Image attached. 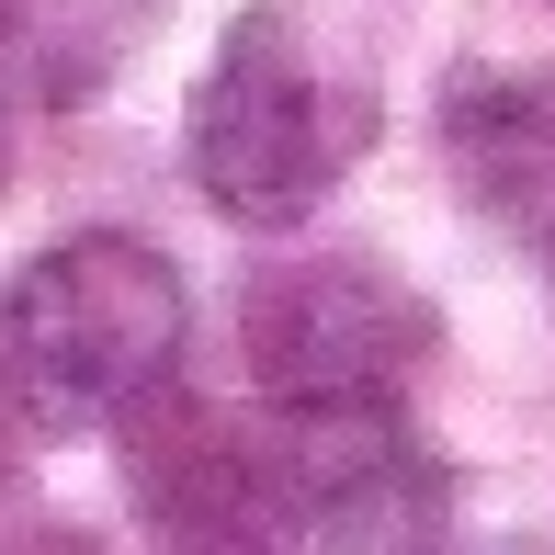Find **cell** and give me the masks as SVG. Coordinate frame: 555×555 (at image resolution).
Returning <instances> with one entry per match:
<instances>
[{
    "label": "cell",
    "mask_w": 555,
    "mask_h": 555,
    "mask_svg": "<svg viewBox=\"0 0 555 555\" xmlns=\"http://www.w3.org/2000/svg\"><path fill=\"white\" fill-rule=\"evenodd\" d=\"M374 114H386V91H374L363 46L330 12H307V0H238V23L216 35L205 91H193L182 159H193L216 216L295 227V216L330 205V182L374 147Z\"/></svg>",
    "instance_id": "cell-1"
},
{
    "label": "cell",
    "mask_w": 555,
    "mask_h": 555,
    "mask_svg": "<svg viewBox=\"0 0 555 555\" xmlns=\"http://www.w3.org/2000/svg\"><path fill=\"white\" fill-rule=\"evenodd\" d=\"M272 499L330 555H420L453 521V476L397 420V397H318L272 420Z\"/></svg>",
    "instance_id": "cell-3"
},
{
    "label": "cell",
    "mask_w": 555,
    "mask_h": 555,
    "mask_svg": "<svg viewBox=\"0 0 555 555\" xmlns=\"http://www.w3.org/2000/svg\"><path fill=\"white\" fill-rule=\"evenodd\" d=\"M420 351H431V307L386 261H284L249 284V363L284 409L397 397V374Z\"/></svg>",
    "instance_id": "cell-4"
},
{
    "label": "cell",
    "mask_w": 555,
    "mask_h": 555,
    "mask_svg": "<svg viewBox=\"0 0 555 555\" xmlns=\"http://www.w3.org/2000/svg\"><path fill=\"white\" fill-rule=\"evenodd\" d=\"M193 295L125 227L57 238L46 261H23L0 284V420L35 431H114L147 420L182 374Z\"/></svg>",
    "instance_id": "cell-2"
},
{
    "label": "cell",
    "mask_w": 555,
    "mask_h": 555,
    "mask_svg": "<svg viewBox=\"0 0 555 555\" xmlns=\"http://www.w3.org/2000/svg\"><path fill=\"white\" fill-rule=\"evenodd\" d=\"M453 170L476 182V205L499 216H555V68H488L453 80Z\"/></svg>",
    "instance_id": "cell-5"
}]
</instances>
